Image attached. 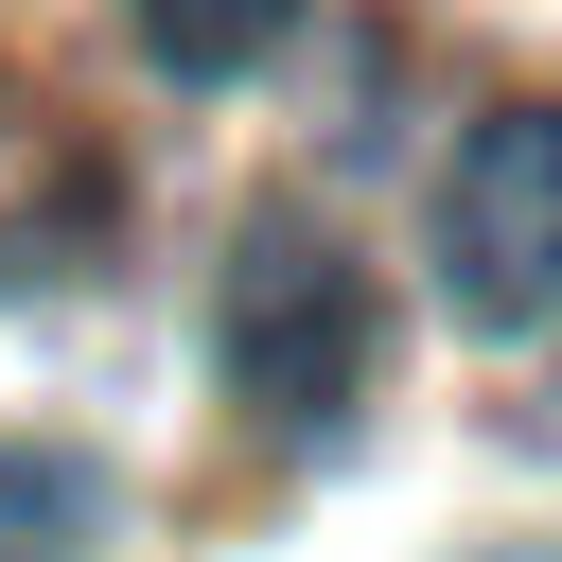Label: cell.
Segmentation results:
<instances>
[{
  "label": "cell",
  "instance_id": "obj_2",
  "mask_svg": "<svg viewBox=\"0 0 562 562\" xmlns=\"http://www.w3.org/2000/svg\"><path fill=\"white\" fill-rule=\"evenodd\" d=\"M439 281H457V316H492V334L562 316V105H492V123L439 158Z\"/></svg>",
  "mask_w": 562,
  "mask_h": 562
},
{
  "label": "cell",
  "instance_id": "obj_1",
  "mask_svg": "<svg viewBox=\"0 0 562 562\" xmlns=\"http://www.w3.org/2000/svg\"><path fill=\"white\" fill-rule=\"evenodd\" d=\"M211 334H228V386L281 422V439H316V422H351L369 404V351H386V299H369V263H351V228L334 211H299V193H263L246 228H228V281H211Z\"/></svg>",
  "mask_w": 562,
  "mask_h": 562
},
{
  "label": "cell",
  "instance_id": "obj_3",
  "mask_svg": "<svg viewBox=\"0 0 562 562\" xmlns=\"http://www.w3.org/2000/svg\"><path fill=\"white\" fill-rule=\"evenodd\" d=\"M88 544H105L88 457H18V439H0V562H88Z\"/></svg>",
  "mask_w": 562,
  "mask_h": 562
},
{
  "label": "cell",
  "instance_id": "obj_4",
  "mask_svg": "<svg viewBox=\"0 0 562 562\" xmlns=\"http://www.w3.org/2000/svg\"><path fill=\"white\" fill-rule=\"evenodd\" d=\"M140 35H158L176 70H263V53L299 35V0H140Z\"/></svg>",
  "mask_w": 562,
  "mask_h": 562
}]
</instances>
